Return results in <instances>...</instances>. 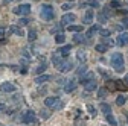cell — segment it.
<instances>
[{
  "mask_svg": "<svg viewBox=\"0 0 128 126\" xmlns=\"http://www.w3.org/2000/svg\"><path fill=\"white\" fill-rule=\"evenodd\" d=\"M98 30H99V26H98V24H94V26H92V27H90V29L87 30V35H86V37L92 38V37H93V35H94L96 32H98Z\"/></svg>",
  "mask_w": 128,
  "mask_h": 126,
  "instance_id": "e0dca14e",
  "label": "cell"
},
{
  "mask_svg": "<svg viewBox=\"0 0 128 126\" xmlns=\"http://www.w3.org/2000/svg\"><path fill=\"white\" fill-rule=\"evenodd\" d=\"M86 70H87V67H86V65H82V67H79V68H78V74H79V76H82V74L86 73Z\"/></svg>",
  "mask_w": 128,
  "mask_h": 126,
  "instance_id": "836d02e7",
  "label": "cell"
},
{
  "mask_svg": "<svg viewBox=\"0 0 128 126\" xmlns=\"http://www.w3.org/2000/svg\"><path fill=\"white\" fill-rule=\"evenodd\" d=\"M70 50H72V46H66V47H61V49H60V55H61L62 58H66V56H69Z\"/></svg>",
  "mask_w": 128,
  "mask_h": 126,
  "instance_id": "9a60e30c",
  "label": "cell"
},
{
  "mask_svg": "<svg viewBox=\"0 0 128 126\" xmlns=\"http://www.w3.org/2000/svg\"><path fill=\"white\" fill-rule=\"evenodd\" d=\"M105 120H107V123H110L111 126H118V122H116V119H114L113 116H111V114H108Z\"/></svg>",
  "mask_w": 128,
  "mask_h": 126,
  "instance_id": "4316f807",
  "label": "cell"
},
{
  "mask_svg": "<svg viewBox=\"0 0 128 126\" xmlns=\"http://www.w3.org/2000/svg\"><path fill=\"white\" fill-rule=\"evenodd\" d=\"M6 32H8V34H9V32H12V34H15V35H20V37L23 35V30H22L18 26H14V24H12V26H9V29L6 30Z\"/></svg>",
  "mask_w": 128,
  "mask_h": 126,
  "instance_id": "7c38bea8",
  "label": "cell"
},
{
  "mask_svg": "<svg viewBox=\"0 0 128 126\" xmlns=\"http://www.w3.org/2000/svg\"><path fill=\"white\" fill-rule=\"evenodd\" d=\"M0 90H2L3 93H12V91H15V85L12 82H3L2 85H0Z\"/></svg>",
  "mask_w": 128,
  "mask_h": 126,
  "instance_id": "8992f818",
  "label": "cell"
},
{
  "mask_svg": "<svg viewBox=\"0 0 128 126\" xmlns=\"http://www.w3.org/2000/svg\"><path fill=\"white\" fill-rule=\"evenodd\" d=\"M76 56H78V59H79V61H82V62H84V61H86V58H87V52H86L84 49H79Z\"/></svg>",
  "mask_w": 128,
  "mask_h": 126,
  "instance_id": "d4e9b609",
  "label": "cell"
},
{
  "mask_svg": "<svg viewBox=\"0 0 128 126\" xmlns=\"http://www.w3.org/2000/svg\"><path fill=\"white\" fill-rule=\"evenodd\" d=\"M67 30H70V32H78V34H81V32H82V26L72 24V26H67Z\"/></svg>",
  "mask_w": 128,
  "mask_h": 126,
  "instance_id": "7402d4cb",
  "label": "cell"
},
{
  "mask_svg": "<svg viewBox=\"0 0 128 126\" xmlns=\"http://www.w3.org/2000/svg\"><path fill=\"white\" fill-rule=\"evenodd\" d=\"M72 6H73V3H64V5H62V6H61V8H62V9H64V11H67V9H70V8H72Z\"/></svg>",
  "mask_w": 128,
  "mask_h": 126,
  "instance_id": "74e56055",
  "label": "cell"
},
{
  "mask_svg": "<svg viewBox=\"0 0 128 126\" xmlns=\"http://www.w3.org/2000/svg\"><path fill=\"white\" fill-rule=\"evenodd\" d=\"M111 65H113V68L118 73L124 71V56H122V53L116 52V53L111 55Z\"/></svg>",
  "mask_w": 128,
  "mask_h": 126,
  "instance_id": "6da1fadb",
  "label": "cell"
},
{
  "mask_svg": "<svg viewBox=\"0 0 128 126\" xmlns=\"http://www.w3.org/2000/svg\"><path fill=\"white\" fill-rule=\"evenodd\" d=\"M28 38H29V41H35L37 40V30L35 29H30L29 34H28Z\"/></svg>",
  "mask_w": 128,
  "mask_h": 126,
  "instance_id": "484cf974",
  "label": "cell"
},
{
  "mask_svg": "<svg viewBox=\"0 0 128 126\" xmlns=\"http://www.w3.org/2000/svg\"><path fill=\"white\" fill-rule=\"evenodd\" d=\"M29 23H30V21H29L28 18H20V21H18L20 26H26V24H29Z\"/></svg>",
  "mask_w": 128,
  "mask_h": 126,
  "instance_id": "e575fe53",
  "label": "cell"
},
{
  "mask_svg": "<svg viewBox=\"0 0 128 126\" xmlns=\"http://www.w3.org/2000/svg\"><path fill=\"white\" fill-rule=\"evenodd\" d=\"M22 64H23V65H28V64H29V61H28L26 58H23V59H22Z\"/></svg>",
  "mask_w": 128,
  "mask_h": 126,
  "instance_id": "7bdbcfd3",
  "label": "cell"
},
{
  "mask_svg": "<svg viewBox=\"0 0 128 126\" xmlns=\"http://www.w3.org/2000/svg\"><path fill=\"white\" fill-rule=\"evenodd\" d=\"M20 73H22V74H26V73H28V68H26V67H23V68L20 70Z\"/></svg>",
  "mask_w": 128,
  "mask_h": 126,
  "instance_id": "ee69618b",
  "label": "cell"
},
{
  "mask_svg": "<svg viewBox=\"0 0 128 126\" xmlns=\"http://www.w3.org/2000/svg\"><path fill=\"white\" fill-rule=\"evenodd\" d=\"M107 20H108V17H107L104 12H102V14H99V21H101V23H104V21H107Z\"/></svg>",
  "mask_w": 128,
  "mask_h": 126,
  "instance_id": "d590c367",
  "label": "cell"
},
{
  "mask_svg": "<svg viewBox=\"0 0 128 126\" xmlns=\"http://www.w3.org/2000/svg\"><path fill=\"white\" fill-rule=\"evenodd\" d=\"M40 17L46 21H50L54 17H55V12H54V8L50 5H44L41 6V12H40Z\"/></svg>",
  "mask_w": 128,
  "mask_h": 126,
  "instance_id": "7a4b0ae2",
  "label": "cell"
},
{
  "mask_svg": "<svg viewBox=\"0 0 128 126\" xmlns=\"http://www.w3.org/2000/svg\"><path fill=\"white\" fill-rule=\"evenodd\" d=\"M87 108H88V113H90L92 116H94V114H96V109H94V106H93V105H88Z\"/></svg>",
  "mask_w": 128,
  "mask_h": 126,
  "instance_id": "8d00e7d4",
  "label": "cell"
},
{
  "mask_svg": "<svg viewBox=\"0 0 128 126\" xmlns=\"http://www.w3.org/2000/svg\"><path fill=\"white\" fill-rule=\"evenodd\" d=\"M72 68H73V62H72V61H64L58 70H60V71H62V73H66V71H70Z\"/></svg>",
  "mask_w": 128,
  "mask_h": 126,
  "instance_id": "52a82bcc",
  "label": "cell"
},
{
  "mask_svg": "<svg viewBox=\"0 0 128 126\" xmlns=\"http://www.w3.org/2000/svg\"><path fill=\"white\" fill-rule=\"evenodd\" d=\"M5 34H6V29L5 27H0V37H3Z\"/></svg>",
  "mask_w": 128,
  "mask_h": 126,
  "instance_id": "60d3db41",
  "label": "cell"
},
{
  "mask_svg": "<svg viewBox=\"0 0 128 126\" xmlns=\"http://www.w3.org/2000/svg\"><path fill=\"white\" fill-rule=\"evenodd\" d=\"M87 5H90L92 8H99V3L96 0H81V8H86Z\"/></svg>",
  "mask_w": 128,
  "mask_h": 126,
  "instance_id": "9c48e42d",
  "label": "cell"
},
{
  "mask_svg": "<svg viewBox=\"0 0 128 126\" xmlns=\"http://www.w3.org/2000/svg\"><path fill=\"white\" fill-rule=\"evenodd\" d=\"M116 44H118V46H125V44H128V34L125 32V34L119 35L118 40H116Z\"/></svg>",
  "mask_w": 128,
  "mask_h": 126,
  "instance_id": "ba28073f",
  "label": "cell"
},
{
  "mask_svg": "<svg viewBox=\"0 0 128 126\" xmlns=\"http://www.w3.org/2000/svg\"><path fill=\"white\" fill-rule=\"evenodd\" d=\"M94 49L98 50V52H101V53H104V52H105V50L108 49V47H105L104 44H96V47H94Z\"/></svg>",
  "mask_w": 128,
  "mask_h": 126,
  "instance_id": "1f68e13d",
  "label": "cell"
},
{
  "mask_svg": "<svg viewBox=\"0 0 128 126\" xmlns=\"http://www.w3.org/2000/svg\"><path fill=\"white\" fill-rule=\"evenodd\" d=\"M40 116L43 119H49L50 117V111H49V109H43V111H40Z\"/></svg>",
  "mask_w": 128,
  "mask_h": 126,
  "instance_id": "4dcf8cb0",
  "label": "cell"
},
{
  "mask_svg": "<svg viewBox=\"0 0 128 126\" xmlns=\"http://www.w3.org/2000/svg\"><path fill=\"white\" fill-rule=\"evenodd\" d=\"M6 2H14V0H6Z\"/></svg>",
  "mask_w": 128,
  "mask_h": 126,
  "instance_id": "c3c4849f",
  "label": "cell"
},
{
  "mask_svg": "<svg viewBox=\"0 0 128 126\" xmlns=\"http://www.w3.org/2000/svg\"><path fill=\"white\" fill-rule=\"evenodd\" d=\"M55 41H56L58 44H61V43L66 41V37H64L62 34H56V35H55Z\"/></svg>",
  "mask_w": 128,
  "mask_h": 126,
  "instance_id": "f1b7e54d",
  "label": "cell"
},
{
  "mask_svg": "<svg viewBox=\"0 0 128 126\" xmlns=\"http://www.w3.org/2000/svg\"><path fill=\"white\" fill-rule=\"evenodd\" d=\"M101 35L105 37V38H108V37H110V30H108V29H101Z\"/></svg>",
  "mask_w": 128,
  "mask_h": 126,
  "instance_id": "d6a6232c",
  "label": "cell"
},
{
  "mask_svg": "<svg viewBox=\"0 0 128 126\" xmlns=\"http://www.w3.org/2000/svg\"><path fill=\"white\" fill-rule=\"evenodd\" d=\"M73 40H75V43H86V37H84V35H81V34L73 35Z\"/></svg>",
  "mask_w": 128,
  "mask_h": 126,
  "instance_id": "83f0119b",
  "label": "cell"
},
{
  "mask_svg": "<svg viewBox=\"0 0 128 126\" xmlns=\"http://www.w3.org/2000/svg\"><path fill=\"white\" fill-rule=\"evenodd\" d=\"M14 14H17V15H29L30 14V6L29 5H20L17 8H14Z\"/></svg>",
  "mask_w": 128,
  "mask_h": 126,
  "instance_id": "3957f363",
  "label": "cell"
},
{
  "mask_svg": "<svg viewBox=\"0 0 128 126\" xmlns=\"http://www.w3.org/2000/svg\"><path fill=\"white\" fill-rule=\"evenodd\" d=\"M101 111H102L105 116H108V114H111V108H110L108 103H101Z\"/></svg>",
  "mask_w": 128,
  "mask_h": 126,
  "instance_id": "603a6c76",
  "label": "cell"
},
{
  "mask_svg": "<svg viewBox=\"0 0 128 126\" xmlns=\"http://www.w3.org/2000/svg\"><path fill=\"white\" fill-rule=\"evenodd\" d=\"M52 62H54V65H55V67H58V68H60V67H61V64L64 62V59H62V58H60V56H56V55H54V56H52Z\"/></svg>",
  "mask_w": 128,
  "mask_h": 126,
  "instance_id": "d6986e66",
  "label": "cell"
},
{
  "mask_svg": "<svg viewBox=\"0 0 128 126\" xmlns=\"http://www.w3.org/2000/svg\"><path fill=\"white\" fill-rule=\"evenodd\" d=\"M75 88H76V82L75 81H69L66 84V87H64V91H66V93H72Z\"/></svg>",
  "mask_w": 128,
  "mask_h": 126,
  "instance_id": "5bb4252c",
  "label": "cell"
},
{
  "mask_svg": "<svg viewBox=\"0 0 128 126\" xmlns=\"http://www.w3.org/2000/svg\"><path fill=\"white\" fill-rule=\"evenodd\" d=\"M93 18H94L93 11H87L86 12V17H84V23H93Z\"/></svg>",
  "mask_w": 128,
  "mask_h": 126,
  "instance_id": "ac0fdd59",
  "label": "cell"
},
{
  "mask_svg": "<svg viewBox=\"0 0 128 126\" xmlns=\"http://www.w3.org/2000/svg\"><path fill=\"white\" fill-rule=\"evenodd\" d=\"M125 102H126V97H125V96H119V97L116 99V105H118V106H122Z\"/></svg>",
  "mask_w": 128,
  "mask_h": 126,
  "instance_id": "f546056e",
  "label": "cell"
},
{
  "mask_svg": "<svg viewBox=\"0 0 128 126\" xmlns=\"http://www.w3.org/2000/svg\"><path fill=\"white\" fill-rule=\"evenodd\" d=\"M105 96V88H99L98 91V97H104Z\"/></svg>",
  "mask_w": 128,
  "mask_h": 126,
  "instance_id": "f35d334b",
  "label": "cell"
},
{
  "mask_svg": "<svg viewBox=\"0 0 128 126\" xmlns=\"http://www.w3.org/2000/svg\"><path fill=\"white\" fill-rule=\"evenodd\" d=\"M56 97H47L46 100H44V105L47 106V108H50V106H55V103H56Z\"/></svg>",
  "mask_w": 128,
  "mask_h": 126,
  "instance_id": "44dd1931",
  "label": "cell"
},
{
  "mask_svg": "<svg viewBox=\"0 0 128 126\" xmlns=\"http://www.w3.org/2000/svg\"><path fill=\"white\" fill-rule=\"evenodd\" d=\"M119 6H120L119 0H113V2H111V8H119Z\"/></svg>",
  "mask_w": 128,
  "mask_h": 126,
  "instance_id": "ab89813d",
  "label": "cell"
},
{
  "mask_svg": "<svg viewBox=\"0 0 128 126\" xmlns=\"http://www.w3.org/2000/svg\"><path fill=\"white\" fill-rule=\"evenodd\" d=\"M124 24H125V26H128V18H125V20H124Z\"/></svg>",
  "mask_w": 128,
  "mask_h": 126,
  "instance_id": "7dc6e473",
  "label": "cell"
},
{
  "mask_svg": "<svg viewBox=\"0 0 128 126\" xmlns=\"http://www.w3.org/2000/svg\"><path fill=\"white\" fill-rule=\"evenodd\" d=\"M116 90H119V91H126V90H128V85H126L124 81H116Z\"/></svg>",
  "mask_w": 128,
  "mask_h": 126,
  "instance_id": "ffe728a7",
  "label": "cell"
},
{
  "mask_svg": "<svg viewBox=\"0 0 128 126\" xmlns=\"http://www.w3.org/2000/svg\"><path fill=\"white\" fill-rule=\"evenodd\" d=\"M76 126H84V122H82V120H81V122L76 120Z\"/></svg>",
  "mask_w": 128,
  "mask_h": 126,
  "instance_id": "f6af8a7d",
  "label": "cell"
},
{
  "mask_svg": "<svg viewBox=\"0 0 128 126\" xmlns=\"http://www.w3.org/2000/svg\"><path fill=\"white\" fill-rule=\"evenodd\" d=\"M104 88H107L108 91H116V81H111V79H110V81H107Z\"/></svg>",
  "mask_w": 128,
  "mask_h": 126,
  "instance_id": "2e32d148",
  "label": "cell"
},
{
  "mask_svg": "<svg viewBox=\"0 0 128 126\" xmlns=\"http://www.w3.org/2000/svg\"><path fill=\"white\" fill-rule=\"evenodd\" d=\"M46 62H41V64L38 65V67H35V70H34V73L35 74H40V73H44V70H46Z\"/></svg>",
  "mask_w": 128,
  "mask_h": 126,
  "instance_id": "cb8c5ba5",
  "label": "cell"
},
{
  "mask_svg": "<svg viewBox=\"0 0 128 126\" xmlns=\"http://www.w3.org/2000/svg\"><path fill=\"white\" fill-rule=\"evenodd\" d=\"M5 108H6L5 103H0V113H3V111H5Z\"/></svg>",
  "mask_w": 128,
  "mask_h": 126,
  "instance_id": "b9f144b4",
  "label": "cell"
},
{
  "mask_svg": "<svg viewBox=\"0 0 128 126\" xmlns=\"http://www.w3.org/2000/svg\"><path fill=\"white\" fill-rule=\"evenodd\" d=\"M75 20H76L75 14H64L61 18V24H69V23H73Z\"/></svg>",
  "mask_w": 128,
  "mask_h": 126,
  "instance_id": "5b68a950",
  "label": "cell"
},
{
  "mask_svg": "<svg viewBox=\"0 0 128 126\" xmlns=\"http://www.w3.org/2000/svg\"><path fill=\"white\" fill-rule=\"evenodd\" d=\"M84 85V88H86V91H93V90H96V81L94 79H92V81H88V82H86V84H82Z\"/></svg>",
  "mask_w": 128,
  "mask_h": 126,
  "instance_id": "8fae6325",
  "label": "cell"
},
{
  "mask_svg": "<svg viewBox=\"0 0 128 126\" xmlns=\"http://www.w3.org/2000/svg\"><path fill=\"white\" fill-rule=\"evenodd\" d=\"M50 79H52L50 74H43V76L35 77V84H43V82H47V81H50Z\"/></svg>",
  "mask_w": 128,
  "mask_h": 126,
  "instance_id": "4fadbf2b",
  "label": "cell"
},
{
  "mask_svg": "<svg viewBox=\"0 0 128 126\" xmlns=\"http://www.w3.org/2000/svg\"><path fill=\"white\" fill-rule=\"evenodd\" d=\"M32 120H35L34 119V111H24L22 116H20V122H23V123H30Z\"/></svg>",
  "mask_w": 128,
  "mask_h": 126,
  "instance_id": "277c9868",
  "label": "cell"
},
{
  "mask_svg": "<svg viewBox=\"0 0 128 126\" xmlns=\"http://www.w3.org/2000/svg\"><path fill=\"white\" fill-rule=\"evenodd\" d=\"M92 79H93V71H86L81 77H79L81 84H86V82H88V81H92Z\"/></svg>",
  "mask_w": 128,
  "mask_h": 126,
  "instance_id": "30bf717a",
  "label": "cell"
},
{
  "mask_svg": "<svg viewBox=\"0 0 128 126\" xmlns=\"http://www.w3.org/2000/svg\"><path fill=\"white\" fill-rule=\"evenodd\" d=\"M124 82H125V84H126V85H128V74H126V76H125V81H124Z\"/></svg>",
  "mask_w": 128,
  "mask_h": 126,
  "instance_id": "bcb514c9",
  "label": "cell"
}]
</instances>
